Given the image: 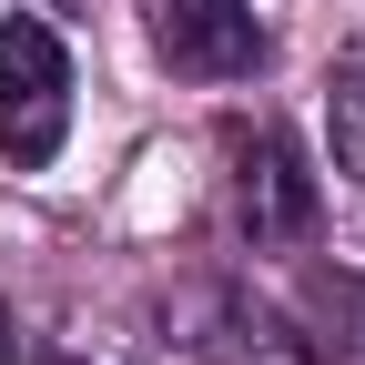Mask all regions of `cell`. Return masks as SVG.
I'll use <instances>...</instances> for the list:
<instances>
[{"instance_id": "2", "label": "cell", "mask_w": 365, "mask_h": 365, "mask_svg": "<svg viewBox=\"0 0 365 365\" xmlns=\"http://www.w3.org/2000/svg\"><path fill=\"white\" fill-rule=\"evenodd\" d=\"M153 51L193 81H244L264 61L254 0H153Z\"/></svg>"}, {"instance_id": "5", "label": "cell", "mask_w": 365, "mask_h": 365, "mask_svg": "<svg viewBox=\"0 0 365 365\" xmlns=\"http://www.w3.org/2000/svg\"><path fill=\"white\" fill-rule=\"evenodd\" d=\"M314 294H325V314H335L325 345H335L345 365H365V284H314Z\"/></svg>"}, {"instance_id": "1", "label": "cell", "mask_w": 365, "mask_h": 365, "mask_svg": "<svg viewBox=\"0 0 365 365\" xmlns=\"http://www.w3.org/2000/svg\"><path fill=\"white\" fill-rule=\"evenodd\" d=\"M61 112H71V51L51 41V21H0V153L51 163Z\"/></svg>"}, {"instance_id": "3", "label": "cell", "mask_w": 365, "mask_h": 365, "mask_svg": "<svg viewBox=\"0 0 365 365\" xmlns=\"http://www.w3.org/2000/svg\"><path fill=\"white\" fill-rule=\"evenodd\" d=\"M234 213L254 244H304L314 234V173L284 132H244L234 143Z\"/></svg>"}, {"instance_id": "4", "label": "cell", "mask_w": 365, "mask_h": 365, "mask_svg": "<svg viewBox=\"0 0 365 365\" xmlns=\"http://www.w3.org/2000/svg\"><path fill=\"white\" fill-rule=\"evenodd\" d=\"M325 143H335V173L365 182V51L335 61V81H325Z\"/></svg>"}]
</instances>
